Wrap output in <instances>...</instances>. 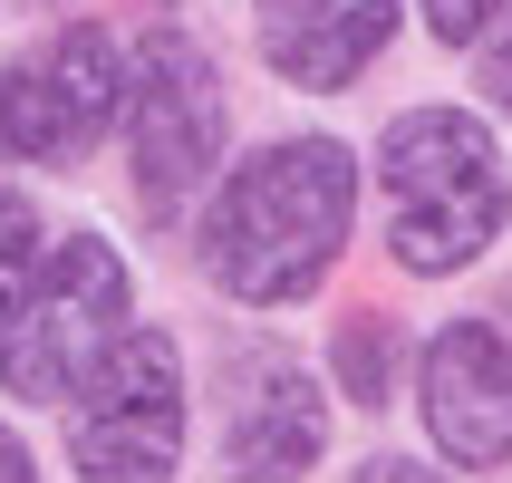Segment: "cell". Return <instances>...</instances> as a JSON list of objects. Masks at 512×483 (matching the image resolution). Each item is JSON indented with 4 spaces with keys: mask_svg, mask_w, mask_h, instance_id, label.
<instances>
[{
    "mask_svg": "<svg viewBox=\"0 0 512 483\" xmlns=\"http://www.w3.org/2000/svg\"><path fill=\"white\" fill-rule=\"evenodd\" d=\"M348 213H358V165L348 145L329 136H300V145H271L232 174L213 213H203V271L252 300V310H281L300 290L329 281V261L348 242Z\"/></svg>",
    "mask_w": 512,
    "mask_h": 483,
    "instance_id": "obj_1",
    "label": "cell"
},
{
    "mask_svg": "<svg viewBox=\"0 0 512 483\" xmlns=\"http://www.w3.org/2000/svg\"><path fill=\"white\" fill-rule=\"evenodd\" d=\"M377 194H387V252L406 271H464L503 232V155L474 116L416 107L377 136Z\"/></svg>",
    "mask_w": 512,
    "mask_h": 483,
    "instance_id": "obj_2",
    "label": "cell"
},
{
    "mask_svg": "<svg viewBox=\"0 0 512 483\" xmlns=\"http://www.w3.org/2000/svg\"><path fill=\"white\" fill-rule=\"evenodd\" d=\"M116 339H126V261L97 232H68L39 261V281L10 310V329H0V387L39 397V406H68Z\"/></svg>",
    "mask_w": 512,
    "mask_h": 483,
    "instance_id": "obj_3",
    "label": "cell"
},
{
    "mask_svg": "<svg viewBox=\"0 0 512 483\" xmlns=\"http://www.w3.org/2000/svg\"><path fill=\"white\" fill-rule=\"evenodd\" d=\"M174 455H184V368H174V339L126 329L87 368L78 406H68V464L87 483H165Z\"/></svg>",
    "mask_w": 512,
    "mask_h": 483,
    "instance_id": "obj_4",
    "label": "cell"
},
{
    "mask_svg": "<svg viewBox=\"0 0 512 483\" xmlns=\"http://www.w3.org/2000/svg\"><path fill=\"white\" fill-rule=\"evenodd\" d=\"M126 155H136L145 223H174L184 194L213 174V155H223V87H213L194 39H155L145 49V68H136V145Z\"/></svg>",
    "mask_w": 512,
    "mask_h": 483,
    "instance_id": "obj_5",
    "label": "cell"
},
{
    "mask_svg": "<svg viewBox=\"0 0 512 483\" xmlns=\"http://www.w3.org/2000/svg\"><path fill=\"white\" fill-rule=\"evenodd\" d=\"M126 87H136V78H126V58H116L107 29H68V39H49L29 68L0 78V155L58 165V155L97 145V126L116 116Z\"/></svg>",
    "mask_w": 512,
    "mask_h": 483,
    "instance_id": "obj_6",
    "label": "cell"
},
{
    "mask_svg": "<svg viewBox=\"0 0 512 483\" xmlns=\"http://www.w3.org/2000/svg\"><path fill=\"white\" fill-rule=\"evenodd\" d=\"M416 397L455 464H512V310H474L435 329Z\"/></svg>",
    "mask_w": 512,
    "mask_h": 483,
    "instance_id": "obj_7",
    "label": "cell"
},
{
    "mask_svg": "<svg viewBox=\"0 0 512 483\" xmlns=\"http://www.w3.org/2000/svg\"><path fill=\"white\" fill-rule=\"evenodd\" d=\"M329 455V397L290 358H252V387L223 426V474L232 483H300Z\"/></svg>",
    "mask_w": 512,
    "mask_h": 483,
    "instance_id": "obj_8",
    "label": "cell"
},
{
    "mask_svg": "<svg viewBox=\"0 0 512 483\" xmlns=\"http://www.w3.org/2000/svg\"><path fill=\"white\" fill-rule=\"evenodd\" d=\"M397 0H261V58L290 87H348L387 49Z\"/></svg>",
    "mask_w": 512,
    "mask_h": 483,
    "instance_id": "obj_9",
    "label": "cell"
},
{
    "mask_svg": "<svg viewBox=\"0 0 512 483\" xmlns=\"http://www.w3.org/2000/svg\"><path fill=\"white\" fill-rule=\"evenodd\" d=\"M39 213H29L20 184H0V329H10V310L29 300V281H39Z\"/></svg>",
    "mask_w": 512,
    "mask_h": 483,
    "instance_id": "obj_10",
    "label": "cell"
},
{
    "mask_svg": "<svg viewBox=\"0 0 512 483\" xmlns=\"http://www.w3.org/2000/svg\"><path fill=\"white\" fill-rule=\"evenodd\" d=\"M339 377H348V397L358 406H387V377H397V329L387 319H348V339H339Z\"/></svg>",
    "mask_w": 512,
    "mask_h": 483,
    "instance_id": "obj_11",
    "label": "cell"
},
{
    "mask_svg": "<svg viewBox=\"0 0 512 483\" xmlns=\"http://www.w3.org/2000/svg\"><path fill=\"white\" fill-rule=\"evenodd\" d=\"M503 10V0H426V29L455 49V39H484V20Z\"/></svg>",
    "mask_w": 512,
    "mask_h": 483,
    "instance_id": "obj_12",
    "label": "cell"
},
{
    "mask_svg": "<svg viewBox=\"0 0 512 483\" xmlns=\"http://www.w3.org/2000/svg\"><path fill=\"white\" fill-rule=\"evenodd\" d=\"M484 87H493V107H512V29L484 49Z\"/></svg>",
    "mask_w": 512,
    "mask_h": 483,
    "instance_id": "obj_13",
    "label": "cell"
},
{
    "mask_svg": "<svg viewBox=\"0 0 512 483\" xmlns=\"http://www.w3.org/2000/svg\"><path fill=\"white\" fill-rule=\"evenodd\" d=\"M0 483H29V445L10 426H0Z\"/></svg>",
    "mask_w": 512,
    "mask_h": 483,
    "instance_id": "obj_14",
    "label": "cell"
},
{
    "mask_svg": "<svg viewBox=\"0 0 512 483\" xmlns=\"http://www.w3.org/2000/svg\"><path fill=\"white\" fill-rule=\"evenodd\" d=\"M358 483H445V474H426V464H368Z\"/></svg>",
    "mask_w": 512,
    "mask_h": 483,
    "instance_id": "obj_15",
    "label": "cell"
}]
</instances>
